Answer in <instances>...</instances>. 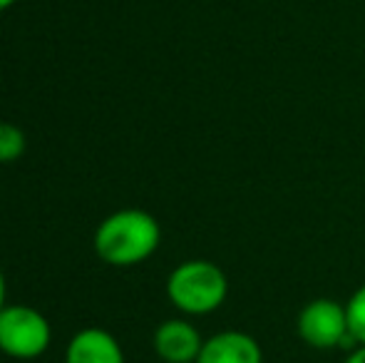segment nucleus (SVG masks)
<instances>
[{"label":"nucleus","mask_w":365,"mask_h":363,"mask_svg":"<svg viewBox=\"0 0 365 363\" xmlns=\"http://www.w3.org/2000/svg\"><path fill=\"white\" fill-rule=\"evenodd\" d=\"M162 242L159 222L145 209H120L100 222L95 252L110 267H137L147 262Z\"/></svg>","instance_id":"1"},{"label":"nucleus","mask_w":365,"mask_h":363,"mask_svg":"<svg viewBox=\"0 0 365 363\" xmlns=\"http://www.w3.org/2000/svg\"><path fill=\"white\" fill-rule=\"evenodd\" d=\"M167 296L182 314L207 316L224 306L229 296V279L219 264L189 259L172 269L167 279Z\"/></svg>","instance_id":"2"},{"label":"nucleus","mask_w":365,"mask_h":363,"mask_svg":"<svg viewBox=\"0 0 365 363\" xmlns=\"http://www.w3.org/2000/svg\"><path fill=\"white\" fill-rule=\"evenodd\" d=\"M50 321L33 306H5L0 311V351L10 359L30 361L50 349Z\"/></svg>","instance_id":"3"},{"label":"nucleus","mask_w":365,"mask_h":363,"mask_svg":"<svg viewBox=\"0 0 365 363\" xmlns=\"http://www.w3.org/2000/svg\"><path fill=\"white\" fill-rule=\"evenodd\" d=\"M298 339L316 351H331L351 339L346 304L336 299H313L301 309L296 319Z\"/></svg>","instance_id":"4"},{"label":"nucleus","mask_w":365,"mask_h":363,"mask_svg":"<svg viewBox=\"0 0 365 363\" xmlns=\"http://www.w3.org/2000/svg\"><path fill=\"white\" fill-rule=\"evenodd\" d=\"M152 346L162 363H197L204 339L194 324L184 319H169L157 326Z\"/></svg>","instance_id":"5"},{"label":"nucleus","mask_w":365,"mask_h":363,"mask_svg":"<svg viewBox=\"0 0 365 363\" xmlns=\"http://www.w3.org/2000/svg\"><path fill=\"white\" fill-rule=\"evenodd\" d=\"M197 363H264L259 341L244 331H219L204 339Z\"/></svg>","instance_id":"6"},{"label":"nucleus","mask_w":365,"mask_h":363,"mask_svg":"<svg viewBox=\"0 0 365 363\" xmlns=\"http://www.w3.org/2000/svg\"><path fill=\"white\" fill-rule=\"evenodd\" d=\"M65 363H125V351L110 331L82 329L70 339Z\"/></svg>","instance_id":"7"},{"label":"nucleus","mask_w":365,"mask_h":363,"mask_svg":"<svg viewBox=\"0 0 365 363\" xmlns=\"http://www.w3.org/2000/svg\"><path fill=\"white\" fill-rule=\"evenodd\" d=\"M25 145H28V140H25L20 127L10 125V122H0V165L20 160Z\"/></svg>","instance_id":"8"},{"label":"nucleus","mask_w":365,"mask_h":363,"mask_svg":"<svg viewBox=\"0 0 365 363\" xmlns=\"http://www.w3.org/2000/svg\"><path fill=\"white\" fill-rule=\"evenodd\" d=\"M346 314H348L351 339L358 346H365V284L361 289L353 291V296L346 301Z\"/></svg>","instance_id":"9"},{"label":"nucleus","mask_w":365,"mask_h":363,"mask_svg":"<svg viewBox=\"0 0 365 363\" xmlns=\"http://www.w3.org/2000/svg\"><path fill=\"white\" fill-rule=\"evenodd\" d=\"M343 363H365V346H358V349L353 351V354L348 356Z\"/></svg>","instance_id":"10"},{"label":"nucleus","mask_w":365,"mask_h":363,"mask_svg":"<svg viewBox=\"0 0 365 363\" xmlns=\"http://www.w3.org/2000/svg\"><path fill=\"white\" fill-rule=\"evenodd\" d=\"M5 276H3V269H0V311L5 309Z\"/></svg>","instance_id":"11"},{"label":"nucleus","mask_w":365,"mask_h":363,"mask_svg":"<svg viewBox=\"0 0 365 363\" xmlns=\"http://www.w3.org/2000/svg\"><path fill=\"white\" fill-rule=\"evenodd\" d=\"M15 3H18V0H0V13H3V10H8V8H13Z\"/></svg>","instance_id":"12"}]
</instances>
